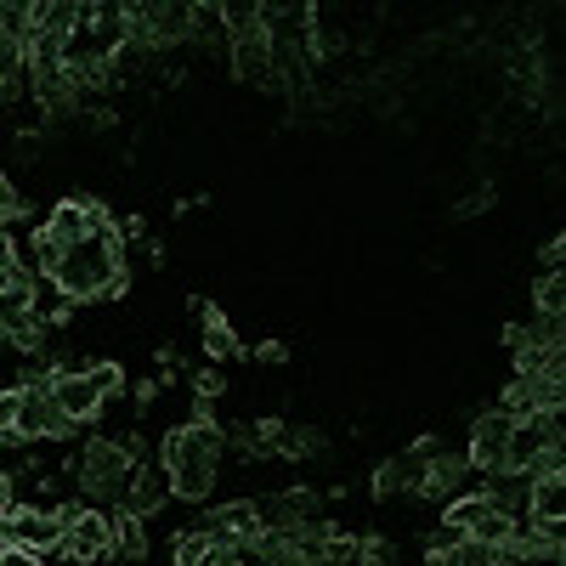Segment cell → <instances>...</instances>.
Returning a JSON list of instances; mask_svg holds the SVG:
<instances>
[{"mask_svg": "<svg viewBox=\"0 0 566 566\" xmlns=\"http://www.w3.org/2000/svg\"><path fill=\"white\" fill-rule=\"evenodd\" d=\"M63 544L57 555H69L74 566H97L114 555V533H108V510L97 504H63Z\"/></svg>", "mask_w": 566, "mask_h": 566, "instance_id": "3957f363", "label": "cell"}, {"mask_svg": "<svg viewBox=\"0 0 566 566\" xmlns=\"http://www.w3.org/2000/svg\"><path fill=\"white\" fill-rule=\"evenodd\" d=\"M205 533H210V538H221V544H239V538L261 533V510H255V499L216 504V510L205 515Z\"/></svg>", "mask_w": 566, "mask_h": 566, "instance_id": "7c38bea8", "label": "cell"}, {"mask_svg": "<svg viewBox=\"0 0 566 566\" xmlns=\"http://www.w3.org/2000/svg\"><path fill=\"white\" fill-rule=\"evenodd\" d=\"M108 533H114V555H125V560L148 555V522H136V515L114 510V515H108Z\"/></svg>", "mask_w": 566, "mask_h": 566, "instance_id": "9a60e30c", "label": "cell"}, {"mask_svg": "<svg viewBox=\"0 0 566 566\" xmlns=\"http://www.w3.org/2000/svg\"><path fill=\"white\" fill-rule=\"evenodd\" d=\"M85 114H91V130H114L119 125V108L114 103H91Z\"/></svg>", "mask_w": 566, "mask_h": 566, "instance_id": "d4e9b609", "label": "cell"}, {"mask_svg": "<svg viewBox=\"0 0 566 566\" xmlns=\"http://www.w3.org/2000/svg\"><path fill=\"white\" fill-rule=\"evenodd\" d=\"M442 522H448V527H459L464 538H476V544H504L515 515H504V510H499L488 493H476V488H470V493L448 499V515H442Z\"/></svg>", "mask_w": 566, "mask_h": 566, "instance_id": "277c9868", "label": "cell"}, {"mask_svg": "<svg viewBox=\"0 0 566 566\" xmlns=\"http://www.w3.org/2000/svg\"><path fill=\"white\" fill-rule=\"evenodd\" d=\"M560 250H566V239H560V232H555V239L538 250V261H544V272H560Z\"/></svg>", "mask_w": 566, "mask_h": 566, "instance_id": "f1b7e54d", "label": "cell"}, {"mask_svg": "<svg viewBox=\"0 0 566 566\" xmlns=\"http://www.w3.org/2000/svg\"><path fill=\"white\" fill-rule=\"evenodd\" d=\"M193 312H199V328H205V357H210V363L239 357V335H232V323H227L216 306H205V301H193Z\"/></svg>", "mask_w": 566, "mask_h": 566, "instance_id": "4fadbf2b", "label": "cell"}, {"mask_svg": "<svg viewBox=\"0 0 566 566\" xmlns=\"http://www.w3.org/2000/svg\"><path fill=\"white\" fill-rule=\"evenodd\" d=\"M544 448H566L560 408H538V413H527V419L510 424V470H527Z\"/></svg>", "mask_w": 566, "mask_h": 566, "instance_id": "52a82bcc", "label": "cell"}, {"mask_svg": "<svg viewBox=\"0 0 566 566\" xmlns=\"http://www.w3.org/2000/svg\"><path fill=\"white\" fill-rule=\"evenodd\" d=\"M69 476H74V488L91 499V504H119L125 499V488H130V470H136V459L114 442V437H85L80 442V453H69Z\"/></svg>", "mask_w": 566, "mask_h": 566, "instance_id": "7a4b0ae2", "label": "cell"}, {"mask_svg": "<svg viewBox=\"0 0 566 566\" xmlns=\"http://www.w3.org/2000/svg\"><path fill=\"white\" fill-rule=\"evenodd\" d=\"M18 499H12V470H0V515H7Z\"/></svg>", "mask_w": 566, "mask_h": 566, "instance_id": "f546056e", "label": "cell"}, {"mask_svg": "<svg viewBox=\"0 0 566 566\" xmlns=\"http://www.w3.org/2000/svg\"><path fill=\"white\" fill-rule=\"evenodd\" d=\"M23 210H29V205H23V193H18V181L0 170V227H12Z\"/></svg>", "mask_w": 566, "mask_h": 566, "instance_id": "ffe728a7", "label": "cell"}, {"mask_svg": "<svg viewBox=\"0 0 566 566\" xmlns=\"http://www.w3.org/2000/svg\"><path fill=\"white\" fill-rule=\"evenodd\" d=\"M493 205V187H476V193H464L459 205H453V216H482Z\"/></svg>", "mask_w": 566, "mask_h": 566, "instance_id": "603a6c76", "label": "cell"}, {"mask_svg": "<svg viewBox=\"0 0 566 566\" xmlns=\"http://www.w3.org/2000/svg\"><path fill=\"white\" fill-rule=\"evenodd\" d=\"M0 566H45V555H34V549H12V544H7V555H0Z\"/></svg>", "mask_w": 566, "mask_h": 566, "instance_id": "4316f807", "label": "cell"}, {"mask_svg": "<svg viewBox=\"0 0 566 566\" xmlns=\"http://www.w3.org/2000/svg\"><path fill=\"white\" fill-rule=\"evenodd\" d=\"M391 538H380V533H368V538H357V555H352V566H391Z\"/></svg>", "mask_w": 566, "mask_h": 566, "instance_id": "d6986e66", "label": "cell"}, {"mask_svg": "<svg viewBox=\"0 0 566 566\" xmlns=\"http://www.w3.org/2000/svg\"><path fill=\"white\" fill-rule=\"evenodd\" d=\"M533 312H538V317H560V312H566V283H560V272H544V277L533 283Z\"/></svg>", "mask_w": 566, "mask_h": 566, "instance_id": "e0dca14e", "label": "cell"}, {"mask_svg": "<svg viewBox=\"0 0 566 566\" xmlns=\"http://www.w3.org/2000/svg\"><path fill=\"white\" fill-rule=\"evenodd\" d=\"M328 453V431L317 424H290L283 431V459H323Z\"/></svg>", "mask_w": 566, "mask_h": 566, "instance_id": "2e32d148", "label": "cell"}, {"mask_svg": "<svg viewBox=\"0 0 566 566\" xmlns=\"http://www.w3.org/2000/svg\"><path fill=\"white\" fill-rule=\"evenodd\" d=\"M255 363L283 368V363H290V346H283V340H261V346H255Z\"/></svg>", "mask_w": 566, "mask_h": 566, "instance_id": "cb8c5ba5", "label": "cell"}, {"mask_svg": "<svg viewBox=\"0 0 566 566\" xmlns=\"http://www.w3.org/2000/svg\"><path fill=\"white\" fill-rule=\"evenodd\" d=\"M170 504V476L154 464V459H142L136 470H130V488H125V499H119V510L125 515H136V522H154V515Z\"/></svg>", "mask_w": 566, "mask_h": 566, "instance_id": "30bf717a", "label": "cell"}, {"mask_svg": "<svg viewBox=\"0 0 566 566\" xmlns=\"http://www.w3.org/2000/svg\"><path fill=\"white\" fill-rule=\"evenodd\" d=\"M114 232H119V239H148V221H142V216L130 210V216H119V221H114Z\"/></svg>", "mask_w": 566, "mask_h": 566, "instance_id": "484cf974", "label": "cell"}, {"mask_svg": "<svg viewBox=\"0 0 566 566\" xmlns=\"http://www.w3.org/2000/svg\"><path fill=\"white\" fill-rule=\"evenodd\" d=\"M12 255H18V239H12V227H0V277L12 272Z\"/></svg>", "mask_w": 566, "mask_h": 566, "instance_id": "83f0119b", "label": "cell"}, {"mask_svg": "<svg viewBox=\"0 0 566 566\" xmlns=\"http://www.w3.org/2000/svg\"><path fill=\"white\" fill-rule=\"evenodd\" d=\"M52 290L74 306H91V301H119L130 290V261H125V239L114 227L103 232H85L80 244H69L52 266Z\"/></svg>", "mask_w": 566, "mask_h": 566, "instance_id": "6da1fadb", "label": "cell"}, {"mask_svg": "<svg viewBox=\"0 0 566 566\" xmlns=\"http://www.w3.org/2000/svg\"><path fill=\"white\" fill-rule=\"evenodd\" d=\"M459 493H470V464H464V453H442V459H431V470H424V482H419V493L413 499H431V504H448V499H459Z\"/></svg>", "mask_w": 566, "mask_h": 566, "instance_id": "8fae6325", "label": "cell"}, {"mask_svg": "<svg viewBox=\"0 0 566 566\" xmlns=\"http://www.w3.org/2000/svg\"><path fill=\"white\" fill-rule=\"evenodd\" d=\"M159 397H165V380H136V386H130V402H136V413H148Z\"/></svg>", "mask_w": 566, "mask_h": 566, "instance_id": "7402d4cb", "label": "cell"}, {"mask_svg": "<svg viewBox=\"0 0 566 566\" xmlns=\"http://www.w3.org/2000/svg\"><path fill=\"white\" fill-rule=\"evenodd\" d=\"M510 413L488 408L470 419V442H464V464L476 470V476H493V470H510Z\"/></svg>", "mask_w": 566, "mask_h": 566, "instance_id": "5b68a950", "label": "cell"}, {"mask_svg": "<svg viewBox=\"0 0 566 566\" xmlns=\"http://www.w3.org/2000/svg\"><path fill=\"white\" fill-rule=\"evenodd\" d=\"M0 538H7L12 549H57L63 544V515L57 510H34V504H12L7 515H0Z\"/></svg>", "mask_w": 566, "mask_h": 566, "instance_id": "8992f818", "label": "cell"}, {"mask_svg": "<svg viewBox=\"0 0 566 566\" xmlns=\"http://www.w3.org/2000/svg\"><path fill=\"white\" fill-rule=\"evenodd\" d=\"M0 555H7V538H0Z\"/></svg>", "mask_w": 566, "mask_h": 566, "instance_id": "4dcf8cb0", "label": "cell"}, {"mask_svg": "<svg viewBox=\"0 0 566 566\" xmlns=\"http://www.w3.org/2000/svg\"><path fill=\"white\" fill-rule=\"evenodd\" d=\"M205 549H210V533H205V527L176 533V538H170V560H176V566H199V560H205Z\"/></svg>", "mask_w": 566, "mask_h": 566, "instance_id": "ac0fdd59", "label": "cell"}, {"mask_svg": "<svg viewBox=\"0 0 566 566\" xmlns=\"http://www.w3.org/2000/svg\"><path fill=\"white\" fill-rule=\"evenodd\" d=\"M221 391H227V374H221V368H199V374H193V397H199V402H216Z\"/></svg>", "mask_w": 566, "mask_h": 566, "instance_id": "44dd1931", "label": "cell"}, {"mask_svg": "<svg viewBox=\"0 0 566 566\" xmlns=\"http://www.w3.org/2000/svg\"><path fill=\"white\" fill-rule=\"evenodd\" d=\"M527 515L533 522H566V482L560 476H538L527 488Z\"/></svg>", "mask_w": 566, "mask_h": 566, "instance_id": "5bb4252c", "label": "cell"}, {"mask_svg": "<svg viewBox=\"0 0 566 566\" xmlns=\"http://www.w3.org/2000/svg\"><path fill=\"white\" fill-rule=\"evenodd\" d=\"M323 493L317 488H283V493H272V499H261L255 510H261V527L266 533H295V527H306V522H317V515H323Z\"/></svg>", "mask_w": 566, "mask_h": 566, "instance_id": "ba28073f", "label": "cell"}, {"mask_svg": "<svg viewBox=\"0 0 566 566\" xmlns=\"http://www.w3.org/2000/svg\"><path fill=\"white\" fill-rule=\"evenodd\" d=\"M34 295H40L34 277H23V272L0 277V340H18V335H29V328H40L34 323Z\"/></svg>", "mask_w": 566, "mask_h": 566, "instance_id": "9c48e42d", "label": "cell"}]
</instances>
